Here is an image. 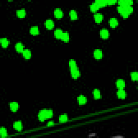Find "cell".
Listing matches in <instances>:
<instances>
[{
  "label": "cell",
  "mask_w": 138,
  "mask_h": 138,
  "mask_svg": "<svg viewBox=\"0 0 138 138\" xmlns=\"http://www.w3.org/2000/svg\"><path fill=\"white\" fill-rule=\"evenodd\" d=\"M61 40H62V41H63L64 42H69V34H68L67 32H63L62 36H61Z\"/></svg>",
  "instance_id": "cell-24"
},
{
  "label": "cell",
  "mask_w": 138,
  "mask_h": 138,
  "mask_svg": "<svg viewBox=\"0 0 138 138\" xmlns=\"http://www.w3.org/2000/svg\"><path fill=\"white\" fill-rule=\"evenodd\" d=\"M100 34L101 37L103 39H107L109 37L108 31L107 29H103L101 30Z\"/></svg>",
  "instance_id": "cell-8"
},
{
  "label": "cell",
  "mask_w": 138,
  "mask_h": 138,
  "mask_svg": "<svg viewBox=\"0 0 138 138\" xmlns=\"http://www.w3.org/2000/svg\"><path fill=\"white\" fill-rule=\"evenodd\" d=\"M23 56L26 59H29L31 57V52L29 49H25L23 51Z\"/></svg>",
  "instance_id": "cell-13"
},
{
  "label": "cell",
  "mask_w": 138,
  "mask_h": 138,
  "mask_svg": "<svg viewBox=\"0 0 138 138\" xmlns=\"http://www.w3.org/2000/svg\"><path fill=\"white\" fill-rule=\"evenodd\" d=\"M70 15L71 19L72 20H77L78 18L77 14L75 10H71L70 11Z\"/></svg>",
  "instance_id": "cell-25"
},
{
  "label": "cell",
  "mask_w": 138,
  "mask_h": 138,
  "mask_svg": "<svg viewBox=\"0 0 138 138\" xmlns=\"http://www.w3.org/2000/svg\"><path fill=\"white\" fill-rule=\"evenodd\" d=\"M93 96L95 99H99L101 98V94L100 91L98 89H94L93 91Z\"/></svg>",
  "instance_id": "cell-23"
},
{
  "label": "cell",
  "mask_w": 138,
  "mask_h": 138,
  "mask_svg": "<svg viewBox=\"0 0 138 138\" xmlns=\"http://www.w3.org/2000/svg\"><path fill=\"white\" fill-rule=\"evenodd\" d=\"M68 117L66 114H63L59 117V122L64 123L67 121Z\"/></svg>",
  "instance_id": "cell-27"
},
{
  "label": "cell",
  "mask_w": 138,
  "mask_h": 138,
  "mask_svg": "<svg viewBox=\"0 0 138 138\" xmlns=\"http://www.w3.org/2000/svg\"><path fill=\"white\" fill-rule=\"evenodd\" d=\"M119 5H120V6H123V5H133V2L132 0H120L118 2Z\"/></svg>",
  "instance_id": "cell-9"
},
{
  "label": "cell",
  "mask_w": 138,
  "mask_h": 138,
  "mask_svg": "<svg viewBox=\"0 0 138 138\" xmlns=\"http://www.w3.org/2000/svg\"><path fill=\"white\" fill-rule=\"evenodd\" d=\"M117 86L119 89H123L125 86V83L123 79H118L117 81Z\"/></svg>",
  "instance_id": "cell-15"
},
{
  "label": "cell",
  "mask_w": 138,
  "mask_h": 138,
  "mask_svg": "<svg viewBox=\"0 0 138 138\" xmlns=\"http://www.w3.org/2000/svg\"><path fill=\"white\" fill-rule=\"evenodd\" d=\"M118 10L119 13L121 14V15L122 16L123 18H126L128 17L129 14L127 13L126 10L123 7H121V6H119L118 7Z\"/></svg>",
  "instance_id": "cell-3"
},
{
  "label": "cell",
  "mask_w": 138,
  "mask_h": 138,
  "mask_svg": "<svg viewBox=\"0 0 138 138\" xmlns=\"http://www.w3.org/2000/svg\"><path fill=\"white\" fill-rule=\"evenodd\" d=\"M132 80L133 81H137L138 80V73L135 72H132L131 74Z\"/></svg>",
  "instance_id": "cell-29"
},
{
  "label": "cell",
  "mask_w": 138,
  "mask_h": 138,
  "mask_svg": "<svg viewBox=\"0 0 138 138\" xmlns=\"http://www.w3.org/2000/svg\"><path fill=\"white\" fill-rule=\"evenodd\" d=\"M107 5H114V3L117 2V1H114V0H106Z\"/></svg>",
  "instance_id": "cell-30"
},
{
  "label": "cell",
  "mask_w": 138,
  "mask_h": 138,
  "mask_svg": "<svg viewBox=\"0 0 138 138\" xmlns=\"http://www.w3.org/2000/svg\"><path fill=\"white\" fill-rule=\"evenodd\" d=\"M102 51L99 49H96L94 51V57L96 59H100L102 58Z\"/></svg>",
  "instance_id": "cell-6"
},
{
  "label": "cell",
  "mask_w": 138,
  "mask_h": 138,
  "mask_svg": "<svg viewBox=\"0 0 138 138\" xmlns=\"http://www.w3.org/2000/svg\"><path fill=\"white\" fill-rule=\"evenodd\" d=\"M54 125V122L53 121H49V122L48 123V124H47V126H53Z\"/></svg>",
  "instance_id": "cell-31"
},
{
  "label": "cell",
  "mask_w": 138,
  "mask_h": 138,
  "mask_svg": "<svg viewBox=\"0 0 138 138\" xmlns=\"http://www.w3.org/2000/svg\"><path fill=\"white\" fill-rule=\"evenodd\" d=\"M14 128L18 131H20L22 129V123L20 121H16L14 123L13 125Z\"/></svg>",
  "instance_id": "cell-16"
},
{
  "label": "cell",
  "mask_w": 138,
  "mask_h": 138,
  "mask_svg": "<svg viewBox=\"0 0 138 138\" xmlns=\"http://www.w3.org/2000/svg\"><path fill=\"white\" fill-rule=\"evenodd\" d=\"M78 102L79 105H83L87 102V99L85 96L80 95L78 97Z\"/></svg>",
  "instance_id": "cell-5"
},
{
  "label": "cell",
  "mask_w": 138,
  "mask_h": 138,
  "mask_svg": "<svg viewBox=\"0 0 138 138\" xmlns=\"http://www.w3.org/2000/svg\"><path fill=\"white\" fill-rule=\"evenodd\" d=\"M95 3L98 5L99 7H103L107 5L106 0L104 1V0H97L95 1Z\"/></svg>",
  "instance_id": "cell-22"
},
{
  "label": "cell",
  "mask_w": 138,
  "mask_h": 138,
  "mask_svg": "<svg viewBox=\"0 0 138 138\" xmlns=\"http://www.w3.org/2000/svg\"><path fill=\"white\" fill-rule=\"evenodd\" d=\"M110 25L111 28H114L118 26V20L116 18H112L109 20Z\"/></svg>",
  "instance_id": "cell-7"
},
{
  "label": "cell",
  "mask_w": 138,
  "mask_h": 138,
  "mask_svg": "<svg viewBox=\"0 0 138 138\" xmlns=\"http://www.w3.org/2000/svg\"><path fill=\"white\" fill-rule=\"evenodd\" d=\"M53 116V111L51 110H42L38 113V119L41 121H44L46 119L52 118Z\"/></svg>",
  "instance_id": "cell-1"
},
{
  "label": "cell",
  "mask_w": 138,
  "mask_h": 138,
  "mask_svg": "<svg viewBox=\"0 0 138 138\" xmlns=\"http://www.w3.org/2000/svg\"><path fill=\"white\" fill-rule=\"evenodd\" d=\"M63 34V31L60 29H57L54 32L55 37L57 38V39H61V36H62Z\"/></svg>",
  "instance_id": "cell-18"
},
{
  "label": "cell",
  "mask_w": 138,
  "mask_h": 138,
  "mask_svg": "<svg viewBox=\"0 0 138 138\" xmlns=\"http://www.w3.org/2000/svg\"><path fill=\"white\" fill-rule=\"evenodd\" d=\"M15 49L18 52H23L24 51V45L21 43H17L15 45Z\"/></svg>",
  "instance_id": "cell-17"
},
{
  "label": "cell",
  "mask_w": 138,
  "mask_h": 138,
  "mask_svg": "<svg viewBox=\"0 0 138 138\" xmlns=\"http://www.w3.org/2000/svg\"><path fill=\"white\" fill-rule=\"evenodd\" d=\"M45 26H46V29L49 30H51L54 28V23L52 20H46L45 23Z\"/></svg>",
  "instance_id": "cell-4"
},
{
  "label": "cell",
  "mask_w": 138,
  "mask_h": 138,
  "mask_svg": "<svg viewBox=\"0 0 138 138\" xmlns=\"http://www.w3.org/2000/svg\"><path fill=\"white\" fill-rule=\"evenodd\" d=\"M0 134H1V136L2 138L5 137L7 135V130L4 127H1L0 128Z\"/></svg>",
  "instance_id": "cell-28"
},
{
  "label": "cell",
  "mask_w": 138,
  "mask_h": 138,
  "mask_svg": "<svg viewBox=\"0 0 138 138\" xmlns=\"http://www.w3.org/2000/svg\"><path fill=\"white\" fill-rule=\"evenodd\" d=\"M99 8V7H98V5H97V4L95 2H94V3H92V5H91V6H90L91 11H92V12L97 11L98 10Z\"/></svg>",
  "instance_id": "cell-26"
},
{
  "label": "cell",
  "mask_w": 138,
  "mask_h": 138,
  "mask_svg": "<svg viewBox=\"0 0 138 138\" xmlns=\"http://www.w3.org/2000/svg\"><path fill=\"white\" fill-rule=\"evenodd\" d=\"M117 95L119 99H125L126 97V93L123 89H119L117 92Z\"/></svg>",
  "instance_id": "cell-14"
},
{
  "label": "cell",
  "mask_w": 138,
  "mask_h": 138,
  "mask_svg": "<svg viewBox=\"0 0 138 138\" xmlns=\"http://www.w3.org/2000/svg\"><path fill=\"white\" fill-rule=\"evenodd\" d=\"M30 32L31 34L34 36L37 35L39 34V30H38V28L37 26H35L31 28L30 30Z\"/></svg>",
  "instance_id": "cell-19"
},
{
  "label": "cell",
  "mask_w": 138,
  "mask_h": 138,
  "mask_svg": "<svg viewBox=\"0 0 138 138\" xmlns=\"http://www.w3.org/2000/svg\"><path fill=\"white\" fill-rule=\"evenodd\" d=\"M69 65L71 69V75L73 79H77L80 76V72L76 65V61L71 59L69 61Z\"/></svg>",
  "instance_id": "cell-2"
},
{
  "label": "cell",
  "mask_w": 138,
  "mask_h": 138,
  "mask_svg": "<svg viewBox=\"0 0 138 138\" xmlns=\"http://www.w3.org/2000/svg\"><path fill=\"white\" fill-rule=\"evenodd\" d=\"M17 16L20 18H24L26 16V10L24 9L17 10Z\"/></svg>",
  "instance_id": "cell-21"
},
{
  "label": "cell",
  "mask_w": 138,
  "mask_h": 138,
  "mask_svg": "<svg viewBox=\"0 0 138 138\" xmlns=\"http://www.w3.org/2000/svg\"><path fill=\"white\" fill-rule=\"evenodd\" d=\"M18 104L16 102H11L10 103V108L13 112H15L18 108Z\"/></svg>",
  "instance_id": "cell-10"
},
{
  "label": "cell",
  "mask_w": 138,
  "mask_h": 138,
  "mask_svg": "<svg viewBox=\"0 0 138 138\" xmlns=\"http://www.w3.org/2000/svg\"><path fill=\"white\" fill-rule=\"evenodd\" d=\"M0 42L1 43L2 46L4 48H6L9 44V41L6 38H3L0 40Z\"/></svg>",
  "instance_id": "cell-20"
},
{
  "label": "cell",
  "mask_w": 138,
  "mask_h": 138,
  "mask_svg": "<svg viewBox=\"0 0 138 138\" xmlns=\"http://www.w3.org/2000/svg\"><path fill=\"white\" fill-rule=\"evenodd\" d=\"M94 18L97 23H100L102 22L103 19V16L102 14L100 13H97L94 14Z\"/></svg>",
  "instance_id": "cell-12"
},
{
  "label": "cell",
  "mask_w": 138,
  "mask_h": 138,
  "mask_svg": "<svg viewBox=\"0 0 138 138\" xmlns=\"http://www.w3.org/2000/svg\"><path fill=\"white\" fill-rule=\"evenodd\" d=\"M54 15H55V17L56 18H61L63 17V11H61V9L57 8V9H56L55 10Z\"/></svg>",
  "instance_id": "cell-11"
}]
</instances>
